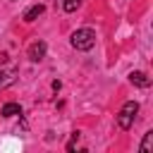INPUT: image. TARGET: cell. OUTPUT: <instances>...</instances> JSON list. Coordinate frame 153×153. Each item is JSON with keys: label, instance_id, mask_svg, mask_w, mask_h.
Wrapping results in <instances>:
<instances>
[{"label": "cell", "instance_id": "cell-1", "mask_svg": "<svg viewBox=\"0 0 153 153\" xmlns=\"http://www.w3.org/2000/svg\"><path fill=\"white\" fill-rule=\"evenodd\" d=\"M69 43H72V48H76V50H91V48L96 45V31H93V29H76V31L72 33Z\"/></svg>", "mask_w": 153, "mask_h": 153}, {"label": "cell", "instance_id": "cell-2", "mask_svg": "<svg viewBox=\"0 0 153 153\" xmlns=\"http://www.w3.org/2000/svg\"><path fill=\"white\" fill-rule=\"evenodd\" d=\"M136 112H139V103H136V100H127V103L122 105L120 115H117L120 129H131V124H134V120H136Z\"/></svg>", "mask_w": 153, "mask_h": 153}, {"label": "cell", "instance_id": "cell-3", "mask_svg": "<svg viewBox=\"0 0 153 153\" xmlns=\"http://www.w3.org/2000/svg\"><path fill=\"white\" fill-rule=\"evenodd\" d=\"M26 55H29V60H31V62L43 60V57H45V43H43V41H33V43L29 45Z\"/></svg>", "mask_w": 153, "mask_h": 153}, {"label": "cell", "instance_id": "cell-4", "mask_svg": "<svg viewBox=\"0 0 153 153\" xmlns=\"http://www.w3.org/2000/svg\"><path fill=\"white\" fill-rule=\"evenodd\" d=\"M17 69H0V91H5L7 86H12L17 81Z\"/></svg>", "mask_w": 153, "mask_h": 153}, {"label": "cell", "instance_id": "cell-5", "mask_svg": "<svg viewBox=\"0 0 153 153\" xmlns=\"http://www.w3.org/2000/svg\"><path fill=\"white\" fill-rule=\"evenodd\" d=\"M129 81H131L134 86H139V88H148V86H151V79H148L143 72H131V74H129Z\"/></svg>", "mask_w": 153, "mask_h": 153}, {"label": "cell", "instance_id": "cell-6", "mask_svg": "<svg viewBox=\"0 0 153 153\" xmlns=\"http://www.w3.org/2000/svg\"><path fill=\"white\" fill-rule=\"evenodd\" d=\"M45 12V5H33V7H29L26 12H24V22H33L36 17H41Z\"/></svg>", "mask_w": 153, "mask_h": 153}, {"label": "cell", "instance_id": "cell-7", "mask_svg": "<svg viewBox=\"0 0 153 153\" xmlns=\"http://www.w3.org/2000/svg\"><path fill=\"white\" fill-rule=\"evenodd\" d=\"M0 115H2V117H14V115H22V105H19V103H5Z\"/></svg>", "mask_w": 153, "mask_h": 153}, {"label": "cell", "instance_id": "cell-8", "mask_svg": "<svg viewBox=\"0 0 153 153\" xmlns=\"http://www.w3.org/2000/svg\"><path fill=\"white\" fill-rule=\"evenodd\" d=\"M141 153H151V148H153V131H146L143 134V141H141Z\"/></svg>", "mask_w": 153, "mask_h": 153}, {"label": "cell", "instance_id": "cell-9", "mask_svg": "<svg viewBox=\"0 0 153 153\" xmlns=\"http://www.w3.org/2000/svg\"><path fill=\"white\" fill-rule=\"evenodd\" d=\"M79 5H81V0H62V7H65V12H74Z\"/></svg>", "mask_w": 153, "mask_h": 153}, {"label": "cell", "instance_id": "cell-10", "mask_svg": "<svg viewBox=\"0 0 153 153\" xmlns=\"http://www.w3.org/2000/svg\"><path fill=\"white\" fill-rule=\"evenodd\" d=\"M76 139H79V131H74V134H72V139H69V143H67V151H69V153L74 151V146H76Z\"/></svg>", "mask_w": 153, "mask_h": 153}, {"label": "cell", "instance_id": "cell-11", "mask_svg": "<svg viewBox=\"0 0 153 153\" xmlns=\"http://www.w3.org/2000/svg\"><path fill=\"white\" fill-rule=\"evenodd\" d=\"M2 62H7V53H0V65Z\"/></svg>", "mask_w": 153, "mask_h": 153}]
</instances>
